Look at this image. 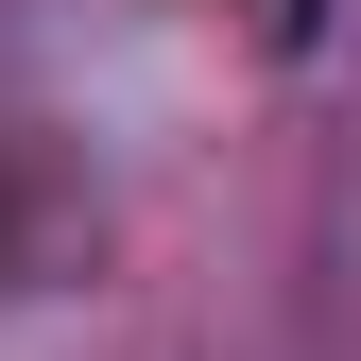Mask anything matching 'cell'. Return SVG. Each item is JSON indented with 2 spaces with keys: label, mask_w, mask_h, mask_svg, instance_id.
Segmentation results:
<instances>
[{
  "label": "cell",
  "mask_w": 361,
  "mask_h": 361,
  "mask_svg": "<svg viewBox=\"0 0 361 361\" xmlns=\"http://www.w3.org/2000/svg\"><path fill=\"white\" fill-rule=\"evenodd\" d=\"M310 18H327V0H258V35H310Z\"/></svg>",
  "instance_id": "obj_1"
}]
</instances>
